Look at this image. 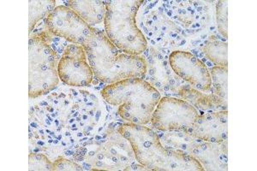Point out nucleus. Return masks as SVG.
I'll list each match as a JSON object with an SVG mask.
<instances>
[{
    "instance_id": "15",
    "label": "nucleus",
    "mask_w": 257,
    "mask_h": 171,
    "mask_svg": "<svg viewBox=\"0 0 257 171\" xmlns=\"http://www.w3.org/2000/svg\"><path fill=\"white\" fill-rule=\"evenodd\" d=\"M207 58L218 66L227 67L228 45L222 41H209L203 47Z\"/></svg>"
},
{
    "instance_id": "10",
    "label": "nucleus",
    "mask_w": 257,
    "mask_h": 171,
    "mask_svg": "<svg viewBox=\"0 0 257 171\" xmlns=\"http://www.w3.org/2000/svg\"><path fill=\"white\" fill-rule=\"evenodd\" d=\"M227 111H218L197 116L185 132L207 142H225L228 136Z\"/></svg>"
},
{
    "instance_id": "16",
    "label": "nucleus",
    "mask_w": 257,
    "mask_h": 171,
    "mask_svg": "<svg viewBox=\"0 0 257 171\" xmlns=\"http://www.w3.org/2000/svg\"><path fill=\"white\" fill-rule=\"evenodd\" d=\"M53 162L44 154L31 153L29 156V170L53 171Z\"/></svg>"
},
{
    "instance_id": "4",
    "label": "nucleus",
    "mask_w": 257,
    "mask_h": 171,
    "mask_svg": "<svg viewBox=\"0 0 257 171\" xmlns=\"http://www.w3.org/2000/svg\"><path fill=\"white\" fill-rule=\"evenodd\" d=\"M105 33L115 47L130 55L141 56L147 49L146 39L137 25V14L143 1H105Z\"/></svg>"
},
{
    "instance_id": "5",
    "label": "nucleus",
    "mask_w": 257,
    "mask_h": 171,
    "mask_svg": "<svg viewBox=\"0 0 257 171\" xmlns=\"http://www.w3.org/2000/svg\"><path fill=\"white\" fill-rule=\"evenodd\" d=\"M59 56L43 35L29 41V96L35 99L54 89L59 82Z\"/></svg>"
},
{
    "instance_id": "6",
    "label": "nucleus",
    "mask_w": 257,
    "mask_h": 171,
    "mask_svg": "<svg viewBox=\"0 0 257 171\" xmlns=\"http://www.w3.org/2000/svg\"><path fill=\"white\" fill-rule=\"evenodd\" d=\"M198 116L197 110L189 102L164 97L155 108L150 122L158 130H186Z\"/></svg>"
},
{
    "instance_id": "7",
    "label": "nucleus",
    "mask_w": 257,
    "mask_h": 171,
    "mask_svg": "<svg viewBox=\"0 0 257 171\" xmlns=\"http://www.w3.org/2000/svg\"><path fill=\"white\" fill-rule=\"evenodd\" d=\"M47 30L59 38L84 47L95 29L68 6H57L46 19Z\"/></svg>"
},
{
    "instance_id": "1",
    "label": "nucleus",
    "mask_w": 257,
    "mask_h": 171,
    "mask_svg": "<svg viewBox=\"0 0 257 171\" xmlns=\"http://www.w3.org/2000/svg\"><path fill=\"white\" fill-rule=\"evenodd\" d=\"M120 134L128 140L135 157L149 170L203 171L201 163L190 154L166 148L158 135L145 125L127 123L120 127Z\"/></svg>"
},
{
    "instance_id": "14",
    "label": "nucleus",
    "mask_w": 257,
    "mask_h": 171,
    "mask_svg": "<svg viewBox=\"0 0 257 171\" xmlns=\"http://www.w3.org/2000/svg\"><path fill=\"white\" fill-rule=\"evenodd\" d=\"M30 4V15H29V26L30 34L33 31L35 25L39 21L43 18L47 19L53 10L56 8V2L53 0H45V1H29Z\"/></svg>"
},
{
    "instance_id": "13",
    "label": "nucleus",
    "mask_w": 257,
    "mask_h": 171,
    "mask_svg": "<svg viewBox=\"0 0 257 171\" xmlns=\"http://www.w3.org/2000/svg\"><path fill=\"white\" fill-rule=\"evenodd\" d=\"M211 88L218 99L227 105V67H213L211 70Z\"/></svg>"
},
{
    "instance_id": "2",
    "label": "nucleus",
    "mask_w": 257,
    "mask_h": 171,
    "mask_svg": "<svg viewBox=\"0 0 257 171\" xmlns=\"http://www.w3.org/2000/svg\"><path fill=\"white\" fill-rule=\"evenodd\" d=\"M83 47L94 76L106 84L143 78L146 74V60L142 56L123 53L111 43L105 33L95 30Z\"/></svg>"
},
{
    "instance_id": "9",
    "label": "nucleus",
    "mask_w": 257,
    "mask_h": 171,
    "mask_svg": "<svg viewBox=\"0 0 257 171\" xmlns=\"http://www.w3.org/2000/svg\"><path fill=\"white\" fill-rule=\"evenodd\" d=\"M169 63L173 72L188 81L196 90L204 93L211 90L210 72L192 53L175 51L171 53Z\"/></svg>"
},
{
    "instance_id": "8",
    "label": "nucleus",
    "mask_w": 257,
    "mask_h": 171,
    "mask_svg": "<svg viewBox=\"0 0 257 171\" xmlns=\"http://www.w3.org/2000/svg\"><path fill=\"white\" fill-rule=\"evenodd\" d=\"M59 80L71 87H88L94 78L84 47L71 44L64 49L58 65Z\"/></svg>"
},
{
    "instance_id": "11",
    "label": "nucleus",
    "mask_w": 257,
    "mask_h": 171,
    "mask_svg": "<svg viewBox=\"0 0 257 171\" xmlns=\"http://www.w3.org/2000/svg\"><path fill=\"white\" fill-rule=\"evenodd\" d=\"M198 161L204 170H227V148L225 142H207L197 145L189 153Z\"/></svg>"
},
{
    "instance_id": "17",
    "label": "nucleus",
    "mask_w": 257,
    "mask_h": 171,
    "mask_svg": "<svg viewBox=\"0 0 257 171\" xmlns=\"http://www.w3.org/2000/svg\"><path fill=\"white\" fill-rule=\"evenodd\" d=\"M216 20L218 30L221 35L227 38L228 36V2L219 1L216 6Z\"/></svg>"
},
{
    "instance_id": "3",
    "label": "nucleus",
    "mask_w": 257,
    "mask_h": 171,
    "mask_svg": "<svg viewBox=\"0 0 257 171\" xmlns=\"http://www.w3.org/2000/svg\"><path fill=\"white\" fill-rule=\"evenodd\" d=\"M101 95L109 105L118 106L119 116L130 123L146 125L161 100L158 90L143 78H130L108 85Z\"/></svg>"
},
{
    "instance_id": "12",
    "label": "nucleus",
    "mask_w": 257,
    "mask_h": 171,
    "mask_svg": "<svg viewBox=\"0 0 257 171\" xmlns=\"http://www.w3.org/2000/svg\"><path fill=\"white\" fill-rule=\"evenodd\" d=\"M68 7L73 10L88 26L100 24L105 20V4L99 0H72L68 2Z\"/></svg>"
},
{
    "instance_id": "18",
    "label": "nucleus",
    "mask_w": 257,
    "mask_h": 171,
    "mask_svg": "<svg viewBox=\"0 0 257 171\" xmlns=\"http://www.w3.org/2000/svg\"><path fill=\"white\" fill-rule=\"evenodd\" d=\"M81 166L70 160L59 157L53 162V171H82Z\"/></svg>"
}]
</instances>
